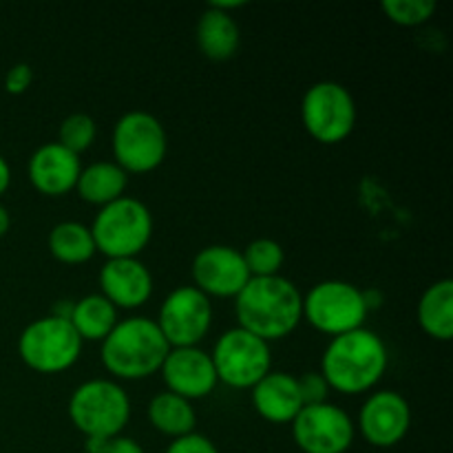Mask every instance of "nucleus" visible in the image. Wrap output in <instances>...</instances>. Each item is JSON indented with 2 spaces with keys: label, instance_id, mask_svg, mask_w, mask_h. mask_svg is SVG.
I'll return each mask as SVG.
<instances>
[{
  "label": "nucleus",
  "instance_id": "nucleus-1",
  "mask_svg": "<svg viewBox=\"0 0 453 453\" xmlns=\"http://www.w3.org/2000/svg\"><path fill=\"white\" fill-rule=\"evenodd\" d=\"M234 314L242 330L265 343L290 336L303 321V295L290 279L250 277L234 296Z\"/></svg>",
  "mask_w": 453,
  "mask_h": 453
},
{
  "label": "nucleus",
  "instance_id": "nucleus-2",
  "mask_svg": "<svg viewBox=\"0 0 453 453\" xmlns=\"http://www.w3.org/2000/svg\"><path fill=\"white\" fill-rule=\"evenodd\" d=\"M389 354L383 339L367 327L334 336L321 357V374L330 389L358 396L379 385L388 370Z\"/></svg>",
  "mask_w": 453,
  "mask_h": 453
},
{
  "label": "nucleus",
  "instance_id": "nucleus-3",
  "mask_svg": "<svg viewBox=\"0 0 453 453\" xmlns=\"http://www.w3.org/2000/svg\"><path fill=\"white\" fill-rule=\"evenodd\" d=\"M171 352L157 323L149 317H131L118 321L102 341V365L111 376L122 380H142L159 372Z\"/></svg>",
  "mask_w": 453,
  "mask_h": 453
},
{
  "label": "nucleus",
  "instance_id": "nucleus-4",
  "mask_svg": "<svg viewBox=\"0 0 453 453\" xmlns=\"http://www.w3.org/2000/svg\"><path fill=\"white\" fill-rule=\"evenodd\" d=\"M96 250L106 259L137 257L153 237V215L144 202L135 197H119L106 203L88 226Z\"/></svg>",
  "mask_w": 453,
  "mask_h": 453
},
{
  "label": "nucleus",
  "instance_id": "nucleus-5",
  "mask_svg": "<svg viewBox=\"0 0 453 453\" xmlns=\"http://www.w3.org/2000/svg\"><path fill=\"white\" fill-rule=\"evenodd\" d=\"M69 418L84 438L119 436L131 418V398L115 380H87L71 394Z\"/></svg>",
  "mask_w": 453,
  "mask_h": 453
},
{
  "label": "nucleus",
  "instance_id": "nucleus-6",
  "mask_svg": "<svg viewBox=\"0 0 453 453\" xmlns=\"http://www.w3.org/2000/svg\"><path fill=\"white\" fill-rule=\"evenodd\" d=\"M370 299L354 283L327 279L303 296V319L332 339L365 327Z\"/></svg>",
  "mask_w": 453,
  "mask_h": 453
},
{
  "label": "nucleus",
  "instance_id": "nucleus-7",
  "mask_svg": "<svg viewBox=\"0 0 453 453\" xmlns=\"http://www.w3.org/2000/svg\"><path fill=\"white\" fill-rule=\"evenodd\" d=\"M82 339L66 319L40 317L18 339V354L38 374H60L73 367L82 354Z\"/></svg>",
  "mask_w": 453,
  "mask_h": 453
},
{
  "label": "nucleus",
  "instance_id": "nucleus-8",
  "mask_svg": "<svg viewBox=\"0 0 453 453\" xmlns=\"http://www.w3.org/2000/svg\"><path fill=\"white\" fill-rule=\"evenodd\" d=\"M115 164L124 173H144L155 171L162 166L168 153V135L164 124L146 111H128L115 122L113 137Z\"/></svg>",
  "mask_w": 453,
  "mask_h": 453
},
{
  "label": "nucleus",
  "instance_id": "nucleus-9",
  "mask_svg": "<svg viewBox=\"0 0 453 453\" xmlns=\"http://www.w3.org/2000/svg\"><path fill=\"white\" fill-rule=\"evenodd\" d=\"M301 122L321 144H339L357 127V102L343 84L321 80L303 93Z\"/></svg>",
  "mask_w": 453,
  "mask_h": 453
},
{
  "label": "nucleus",
  "instance_id": "nucleus-10",
  "mask_svg": "<svg viewBox=\"0 0 453 453\" xmlns=\"http://www.w3.org/2000/svg\"><path fill=\"white\" fill-rule=\"evenodd\" d=\"M211 358L217 380L233 389H252L268 372H273L270 343L242 327L224 332L217 339Z\"/></svg>",
  "mask_w": 453,
  "mask_h": 453
},
{
  "label": "nucleus",
  "instance_id": "nucleus-11",
  "mask_svg": "<svg viewBox=\"0 0 453 453\" xmlns=\"http://www.w3.org/2000/svg\"><path fill=\"white\" fill-rule=\"evenodd\" d=\"M157 327L171 348H199L212 326V303L195 286L175 288L157 314Z\"/></svg>",
  "mask_w": 453,
  "mask_h": 453
},
{
  "label": "nucleus",
  "instance_id": "nucleus-12",
  "mask_svg": "<svg viewBox=\"0 0 453 453\" xmlns=\"http://www.w3.org/2000/svg\"><path fill=\"white\" fill-rule=\"evenodd\" d=\"M292 436L303 453H345L354 442V423L332 403L305 405L292 420Z\"/></svg>",
  "mask_w": 453,
  "mask_h": 453
},
{
  "label": "nucleus",
  "instance_id": "nucleus-13",
  "mask_svg": "<svg viewBox=\"0 0 453 453\" xmlns=\"http://www.w3.org/2000/svg\"><path fill=\"white\" fill-rule=\"evenodd\" d=\"M193 281L197 290L211 296H224L234 299L250 281V273L246 268L242 250L233 246L202 248L193 259Z\"/></svg>",
  "mask_w": 453,
  "mask_h": 453
},
{
  "label": "nucleus",
  "instance_id": "nucleus-14",
  "mask_svg": "<svg viewBox=\"0 0 453 453\" xmlns=\"http://www.w3.org/2000/svg\"><path fill=\"white\" fill-rule=\"evenodd\" d=\"M410 403L392 389H380L372 394L358 414V429L363 438L372 447H380V449L398 445L410 432Z\"/></svg>",
  "mask_w": 453,
  "mask_h": 453
},
{
  "label": "nucleus",
  "instance_id": "nucleus-15",
  "mask_svg": "<svg viewBox=\"0 0 453 453\" xmlns=\"http://www.w3.org/2000/svg\"><path fill=\"white\" fill-rule=\"evenodd\" d=\"M159 374L166 383V392L177 394L186 401L211 396L219 383L211 354L202 348H171L159 367Z\"/></svg>",
  "mask_w": 453,
  "mask_h": 453
},
{
  "label": "nucleus",
  "instance_id": "nucleus-16",
  "mask_svg": "<svg viewBox=\"0 0 453 453\" xmlns=\"http://www.w3.org/2000/svg\"><path fill=\"white\" fill-rule=\"evenodd\" d=\"M100 295L115 308H142L153 295V274L137 257L106 259L100 270Z\"/></svg>",
  "mask_w": 453,
  "mask_h": 453
},
{
  "label": "nucleus",
  "instance_id": "nucleus-17",
  "mask_svg": "<svg viewBox=\"0 0 453 453\" xmlns=\"http://www.w3.org/2000/svg\"><path fill=\"white\" fill-rule=\"evenodd\" d=\"M27 173L38 193L60 197L75 188L82 173V162H80V155L71 153L58 142H49L34 150L27 164Z\"/></svg>",
  "mask_w": 453,
  "mask_h": 453
},
{
  "label": "nucleus",
  "instance_id": "nucleus-18",
  "mask_svg": "<svg viewBox=\"0 0 453 453\" xmlns=\"http://www.w3.org/2000/svg\"><path fill=\"white\" fill-rule=\"evenodd\" d=\"M250 398L257 414L274 425L292 423L296 414L303 410L296 376L288 374V372H268L250 389Z\"/></svg>",
  "mask_w": 453,
  "mask_h": 453
},
{
  "label": "nucleus",
  "instance_id": "nucleus-19",
  "mask_svg": "<svg viewBox=\"0 0 453 453\" xmlns=\"http://www.w3.org/2000/svg\"><path fill=\"white\" fill-rule=\"evenodd\" d=\"M195 38H197V47L203 56L221 62L230 60L237 53L239 42H242V31H239L237 20L230 13L208 7L199 16Z\"/></svg>",
  "mask_w": 453,
  "mask_h": 453
},
{
  "label": "nucleus",
  "instance_id": "nucleus-20",
  "mask_svg": "<svg viewBox=\"0 0 453 453\" xmlns=\"http://www.w3.org/2000/svg\"><path fill=\"white\" fill-rule=\"evenodd\" d=\"M118 308L109 299H104L100 292L73 301V312L69 317V323L78 332L82 343L84 341L102 343L111 334V330L118 326Z\"/></svg>",
  "mask_w": 453,
  "mask_h": 453
},
{
  "label": "nucleus",
  "instance_id": "nucleus-21",
  "mask_svg": "<svg viewBox=\"0 0 453 453\" xmlns=\"http://www.w3.org/2000/svg\"><path fill=\"white\" fill-rule=\"evenodd\" d=\"M128 175L118 166L115 162H96L82 168L78 177V190L80 197L84 202L93 203V206H106V203L115 202V199L124 197L127 190Z\"/></svg>",
  "mask_w": 453,
  "mask_h": 453
},
{
  "label": "nucleus",
  "instance_id": "nucleus-22",
  "mask_svg": "<svg viewBox=\"0 0 453 453\" xmlns=\"http://www.w3.org/2000/svg\"><path fill=\"white\" fill-rule=\"evenodd\" d=\"M420 327L436 341L453 336V281L441 279L423 292L418 301Z\"/></svg>",
  "mask_w": 453,
  "mask_h": 453
},
{
  "label": "nucleus",
  "instance_id": "nucleus-23",
  "mask_svg": "<svg viewBox=\"0 0 453 453\" xmlns=\"http://www.w3.org/2000/svg\"><path fill=\"white\" fill-rule=\"evenodd\" d=\"M146 414H149L150 425L173 441L186 436V434H193L197 427V414L193 410V403L173 392L157 394L149 403Z\"/></svg>",
  "mask_w": 453,
  "mask_h": 453
},
{
  "label": "nucleus",
  "instance_id": "nucleus-24",
  "mask_svg": "<svg viewBox=\"0 0 453 453\" xmlns=\"http://www.w3.org/2000/svg\"><path fill=\"white\" fill-rule=\"evenodd\" d=\"M47 243L53 259L66 265L87 264L97 252L91 228L80 224V221H60V224L53 226Z\"/></svg>",
  "mask_w": 453,
  "mask_h": 453
},
{
  "label": "nucleus",
  "instance_id": "nucleus-25",
  "mask_svg": "<svg viewBox=\"0 0 453 453\" xmlns=\"http://www.w3.org/2000/svg\"><path fill=\"white\" fill-rule=\"evenodd\" d=\"M242 255L250 277H277L279 270L283 268V261H286L281 243L268 237L250 242L243 248Z\"/></svg>",
  "mask_w": 453,
  "mask_h": 453
},
{
  "label": "nucleus",
  "instance_id": "nucleus-26",
  "mask_svg": "<svg viewBox=\"0 0 453 453\" xmlns=\"http://www.w3.org/2000/svg\"><path fill=\"white\" fill-rule=\"evenodd\" d=\"M97 127L96 119L87 113H71L69 118L62 119L60 128H58V144L69 149L71 153L80 155L96 142Z\"/></svg>",
  "mask_w": 453,
  "mask_h": 453
},
{
  "label": "nucleus",
  "instance_id": "nucleus-27",
  "mask_svg": "<svg viewBox=\"0 0 453 453\" xmlns=\"http://www.w3.org/2000/svg\"><path fill=\"white\" fill-rule=\"evenodd\" d=\"M383 12L401 27H416L427 22L436 12L434 0H383Z\"/></svg>",
  "mask_w": 453,
  "mask_h": 453
},
{
  "label": "nucleus",
  "instance_id": "nucleus-28",
  "mask_svg": "<svg viewBox=\"0 0 453 453\" xmlns=\"http://www.w3.org/2000/svg\"><path fill=\"white\" fill-rule=\"evenodd\" d=\"M296 383H299V394H301V401H303V407L327 403L330 385H327V380L323 379L321 372H308V374L299 376Z\"/></svg>",
  "mask_w": 453,
  "mask_h": 453
},
{
  "label": "nucleus",
  "instance_id": "nucleus-29",
  "mask_svg": "<svg viewBox=\"0 0 453 453\" xmlns=\"http://www.w3.org/2000/svg\"><path fill=\"white\" fill-rule=\"evenodd\" d=\"M84 449L87 453H144L140 442L122 434L113 438H87Z\"/></svg>",
  "mask_w": 453,
  "mask_h": 453
},
{
  "label": "nucleus",
  "instance_id": "nucleus-30",
  "mask_svg": "<svg viewBox=\"0 0 453 453\" xmlns=\"http://www.w3.org/2000/svg\"><path fill=\"white\" fill-rule=\"evenodd\" d=\"M166 453H219V449H217L215 442H212L211 438L193 432L186 434V436L181 438H175V441L168 445Z\"/></svg>",
  "mask_w": 453,
  "mask_h": 453
},
{
  "label": "nucleus",
  "instance_id": "nucleus-31",
  "mask_svg": "<svg viewBox=\"0 0 453 453\" xmlns=\"http://www.w3.org/2000/svg\"><path fill=\"white\" fill-rule=\"evenodd\" d=\"M31 82H34V69H31L29 65H25V62L13 65L12 69L7 71V75H4V88H7V93H12V96L25 93L27 88L31 87Z\"/></svg>",
  "mask_w": 453,
  "mask_h": 453
},
{
  "label": "nucleus",
  "instance_id": "nucleus-32",
  "mask_svg": "<svg viewBox=\"0 0 453 453\" xmlns=\"http://www.w3.org/2000/svg\"><path fill=\"white\" fill-rule=\"evenodd\" d=\"M9 186H12V166H9L7 159L0 155V197L7 193Z\"/></svg>",
  "mask_w": 453,
  "mask_h": 453
},
{
  "label": "nucleus",
  "instance_id": "nucleus-33",
  "mask_svg": "<svg viewBox=\"0 0 453 453\" xmlns=\"http://www.w3.org/2000/svg\"><path fill=\"white\" fill-rule=\"evenodd\" d=\"M9 228H12V215H9L7 208L0 203V239L9 233Z\"/></svg>",
  "mask_w": 453,
  "mask_h": 453
}]
</instances>
